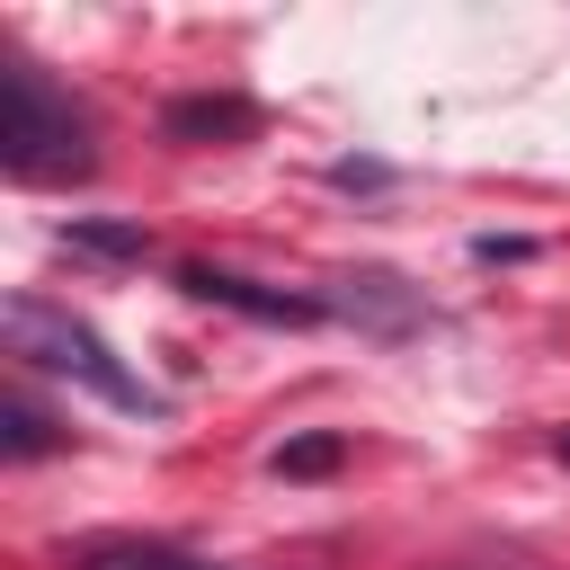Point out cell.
Returning a JSON list of instances; mask_svg holds the SVG:
<instances>
[{
	"instance_id": "cell-1",
	"label": "cell",
	"mask_w": 570,
	"mask_h": 570,
	"mask_svg": "<svg viewBox=\"0 0 570 570\" xmlns=\"http://www.w3.org/2000/svg\"><path fill=\"white\" fill-rule=\"evenodd\" d=\"M0 160L9 178H89V116L36 71V62H0Z\"/></svg>"
},
{
	"instance_id": "cell-5",
	"label": "cell",
	"mask_w": 570,
	"mask_h": 570,
	"mask_svg": "<svg viewBox=\"0 0 570 570\" xmlns=\"http://www.w3.org/2000/svg\"><path fill=\"white\" fill-rule=\"evenodd\" d=\"M160 134L169 142H249L258 134V107L232 98V89H196V98H169L160 107Z\"/></svg>"
},
{
	"instance_id": "cell-10",
	"label": "cell",
	"mask_w": 570,
	"mask_h": 570,
	"mask_svg": "<svg viewBox=\"0 0 570 570\" xmlns=\"http://www.w3.org/2000/svg\"><path fill=\"white\" fill-rule=\"evenodd\" d=\"M330 187H392V169H383V160H338Z\"/></svg>"
},
{
	"instance_id": "cell-6",
	"label": "cell",
	"mask_w": 570,
	"mask_h": 570,
	"mask_svg": "<svg viewBox=\"0 0 570 570\" xmlns=\"http://www.w3.org/2000/svg\"><path fill=\"white\" fill-rule=\"evenodd\" d=\"M71 570H214V561H196V552H178V543L107 534V543H80V552H71Z\"/></svg>"
},
{
	"instance_id": "cell-11",
	"label": "cell",
	"mask_w": 570,
	"mask_h": 570,
	"mask_svg": "<svg viewBox=\"0 0 570 570\" xmlns=\"http://www.w3.org/2000/svg\"><path fill=\"white\" fill-rule=\"evenodd\" d=\"M552 454H561V463H570V428H561V436H552Z\"/></svg>"
},
{
	"instance_id": "cell-8",
	"label": "cell",
	"mask_w": 570,
	"mask_h": 570,
	"mask_svg": "<svg viewBox=\"0 0 570 570\" xmlns=\"http://www.w3.org/2000/svg\"><path fill=\"white\" fill-rule=\"evenodd\" d=\"M338 463H347V436H330V428H321V436H285V445L267 454L276 481H321V472H338Z\"/></svg>"
},
{
	"instance_id": "cell-7",
	"label": "cell",
	"mask_w": 570,
	"mask_h": 570,
	"mask_svg": "<svg viewBox=\"0 0 570 570\" xmlns=\"http://www.w3.org/2000/svg\"><path fill=\"white\" fill-rule=\"evenodd\" d=\"M53 445H71V436H62V419H53V410H36L27 392H9V401H0V454H9V463H27V454H53Z\"/></svg>"
},
{
	"instance_id": "cell-9",
	"label": "cell",
	"mask_w": 570,
	"mask_h": 570,
	"mask_svg": "<svg viewBox=\"0 0 570 570\" xmlns=\"http://www.w3.org/2000/svg\"><path fill=\"white\" fill-rule=\"evenodd\" d=\"M62 240L80 258H151V232L142 223H62Z\"/></svg>"
},
{
	"instance_id": "cell-3",
	"label": "cell",
	"mask_w": 570,
	"mask_h": 570,
	"mask_svg": "<svg viewBox=\"0 0 570 570\" xmlns=\"http://www.w3.org/2000/svg\"><path fill=\"white\" fill-rule=\"evenodd\" d=\"M321 312H338V321H347V330H365V338H410V330L428 321L419 285H410V276H392V267H347V276H330Z\"/></svg>"
},
{
	"instance_id": "cell-4",
	"label": "cell",
	"mask_w": 570,
	"mask_h": 570,
	"mask_svg": "<svg viewBox=\"0 0 570 570\" xmlns=\"http://www.w3.org/2000/svg\"><path fill=\"white\" fill-rule=\"evenodd\" d=\"M178 285H187L196 303H223V312H249V321H285V330L321 321V294H276V285H249V276H232V267H178Z\"/></svg>"
},
{
	"instance_id": "cell-2",
	"label": "cell",
	"mask_w": 570,
	"mask_h": 570,
	"mask_svg": "<svg viewBox=\"0 0 570 570\" xmlns=\"http://www.w3.org/2000/svg\"><path fill=\"white\" fill-rule=\"evenodd\" d=\"M0 330H9V356H27V365H45V374L89 383V392H98V401H116V410L160 419V392H151L142 374H125V365H116V347H107L89 321H71V312H53V303L18 294V303L0 312Z\"/></svg>"
}]
</instances>
